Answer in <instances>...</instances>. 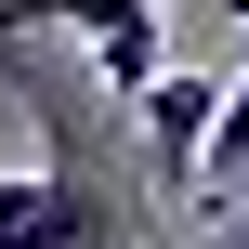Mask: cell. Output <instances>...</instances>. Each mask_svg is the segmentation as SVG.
Masks as SVG:
<instances>
[{
  "label": "cell",
  "instance_id": "obj_3",
  "mask_svg": "<svg viewBox=\"0 0 249 249\" xmlns=\"http://www.w3.org/2000/svg\"><path fill=\"white\" fill-rule=\"evenodd\" d=\"M236 184H249V79L223 92V118H210V158H197V197L184 210H236Z\"/></svg>",
  "mask_w": 249,
  "mask_h": 249
},
{
  "label": "cell",
  "instance_id": "obj_6",
  "mask_svg": "<svg viewBox=\"0 0 249 249\" xmlns=\"http://www.w3.org/2000/svg\"><path fill=\"white\" fill-rule=\"evenodd\" d=\"M236 26H249V0H236Z\"/></svg>",
  "mask_w": 249,
  "mask_h": 249
},
{
  "label": "cell",
  "instance_id": "obj_2",
  "mask_svg": "<svg viewBox=\"0 0 249 249\" xmlns=\"http://www.w3.org/2000/svg\"><path fill=\"white\" fill-rule=\"evenodd\" d=\"M79 53H92V92L144 105L158 66H171V13H105V26H79Z\"/></svg>",
  "mask_w": 249,
  "mask_h": 249
},
{
  "label": "cell",
  "instance_id": "obj_4",
  "mask_svg": "<svg viewBox=\"0 0 249 249\" xmlns=\"http://www.w3.org/2000/svg\"><path fill=\"white\" fill-rule=\"evenodd\" d=\"M105 13H171V0H0V26H105Z\"/></svg>",
  "mask_w": 249,
  "mask_h": 249
},
{
  "label": "cell",
  "instance_id": "obj_5",
  "mask_svg": "<svg viewBox=\"0 0 249 249\" xmlns=\"http://www.w3.org/2000/svg\"><path fill=\"white\" fill-rule=\"evenodd\" d=\"M223 249H249V223H236V236H223Z\"/></svg>",
  "mask_w": 249,
  "mask_h": 249
},
{
  "label": "cell",
  "instance_id": "obj_1",
  "mask_svg": "<svg viewBox=\"0 0 249 249\" xmlns=\"http://www.w3.org/2000/svg\"><path fill=\"white\" fill-rule=\"evenodd\" d=\"M210 118H223V79H184V66H158V92H144V171H158V197H171V210L197 197Z\"/></svg>",
  "mask_w": 249,
  "mask_h": 249
}]
</instances>
